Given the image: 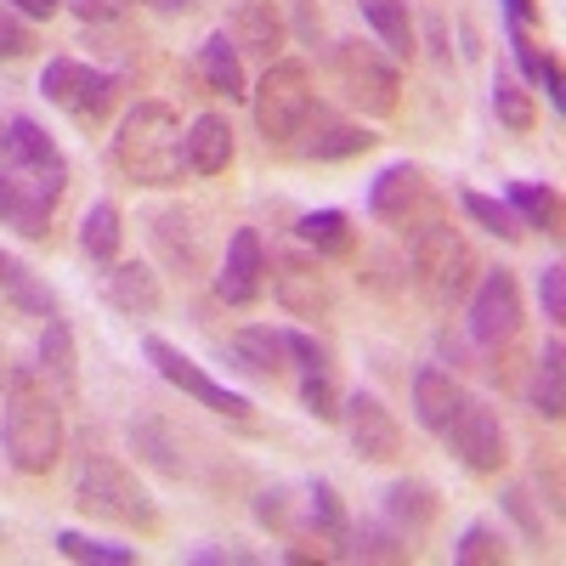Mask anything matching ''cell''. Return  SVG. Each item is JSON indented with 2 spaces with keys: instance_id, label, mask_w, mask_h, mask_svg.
<instances>
[{
  "instance_id": "cell-1",
  "label": "cell",
  "mask_w": 566,
  "mask_h": 566,
  "mask_svg": "<svg viewBox=\"0 0 566 566\" xmlns=\"http://www.w3.org/2000/svg\"><path fill=\"white\" fill-rule=\"evenodd\" d=\"M0 448L18 476H45L63 459V397L40 368L7 374V408H0Z\"/></svg>"
},
{
  "instance_id": "cell-2",
  "label": "cell",
  "mask_w": 566,
  "mask_h": 566,
  "mask_svg": "<svg viewBox=\"0 0 566 566\" xmlns=\"http://www.w3.org/2000/svg\"><path fill=\"white\" fill-rule=\"evenodd\" d=\"M114 165L136 187H176L187 170V130L170 103H136L114 130Z\"/></svg>"
},
{
  "instance_id": "cell-3",
  "label": "cell",
  "mask_w": 566,
  "mask_h": 566,
  "mask_svg": "<svg viewBox=\"0 0 566 566\" xmlns=\"http://www.w3.org/2000/svg\"><path fill=\"white\" fill-rule=\"evenodd\" d=\"M408 232V266H413V283L424 295H431L437 306H464L470 283H476V250H470V239L437 210H424Z\"/></svg>"
},
{
  "instance_id": "cell-4",
  "label": "cell",
  "mask_w": 566,
  "mask_h": 566,
  "mask_svg": "<svg viewBox=\"0 0 566 566\" xmlns=\"http://www.w3.org/2000/svg\"><path fill=\"white\" fill-rule=\"evenodd\" d=\"M74 504L97 522L130 527V533H159V504L148 499L130 470L108 453H85L80 459V476H74Z\"/></svg>"
},
{
  "instance_id": "cell-5",
  "label": "cell",
  "mask_w": 566,
  "mask_h": 566,
  "mask_svg": "<svg viewBox=\"0 0 566 566\" xmlns=\"http://www.w3.org/2000/svg\"><path fill=\"white\" fill-rule=\"evenodd\" d=\"M250 108H255V130L266 136V148H290V142L301 136V125L312 119V108H317L306 63H295V57L266 63L261 85L250 91Z\"/></svg>"
},
{
  "instance_id": "cell-6",
  "label": "cell",
  "mask_w": 566,
  "mask_h": 566,
  "mask_svg": "<svg viewBox=\"0 0 566 566\" xmlns=\"http://www.w3.org/2000/svg\"><path fill=\"white\" fill-rule=\"evenodd\" d=\"M328 69H335V85H340L346 108H357L363 119H391L397 114L402 74L386 52H374V45H363V40H340Z\"/></svg>"
},
{
  "instance_id": "cell-7",
  "label": "cell",
  "mask_w": 566,
  "mask_h": 566,
  "mask_svg": "<svg viewBox=\"0 0 566 566\" xmlns=\"http://www.w3.org/2000/svg\"><path fill=\"white\" fill-rule=\"evenodd\" d=\"M40 91H45V103L63 108L80 130H97L114 114L125 80L108 74V69H91L80 57H52V63H45V74H40Z\"/></svg>"
},
{
  "instance_id": "cell-8",
  "label": "cell",
  "mask_w": 566,
  "mask_h": 566,
  "mask_svg": "<svg viewBox=\"0 0 566 566\" xmlns=\"http://www.w3.org/2000/svg\"><path fill=\"white\" fill-rule=\"evenodd\" d=\"M464 328L488 357L515 346V335H522V290H515V277L504 266L476 272V283H470V295H464Z\"/></svg>"
},
{
  "instance_id": "cell-9",
  "label": "cell",
  "mask_w": 566,
  "mask_h": 566,
  "mask_svg": "<svg viewBox=\"0 0 566 566\" xmlns=\"http://www.w3.org/2000/svg\"><path fill=\"white\" fill-rule=\"evenodd\" d=\"M63 193H69V176H40V170L0 165V221L18 227L23 239H45V232H52Z\"/></svg>"
},
{
  "instance_id": "cell-10",
  "label": "cell",
  "mask_w": 566,
  "mask_h": 566,
  "mask_svg": "<svg viewBox=\"0 0 566 566\" xmlns=\"http://www.w3.org/2000/svg\"><path fill=\"white\" fill-rule=\"evenodd\" d=\"M142 357H148V363L165 374V380H170L181 397H193L199 408H210V413H221V419H232V424H250V419H255L250 397H239V391L216 386V380H210V374H205L193 357H181V346H170V340L148 335V340H142Z\"/></svg>"
},
{
  "instance_id": "cell-11",
  "label": "cell",
  "mask_w": 566,
  "mask_h": 566,
  "mask_svg": "<svg viewBox=\"0 0 566 566\" xmlns=\"http://www.w3.org/2000/svg\"><path fill=\"white\" fill-rule=\"evenodd\" d=\"M442 442L459 453V464L470 470V476H499V470L510 464V437H504V424L488 402L476 397H464V408L442 424Z\"/></svg>"
},
{
  "instance_id": "cell-12",
  "label": "cell",
  "mask_w": 566,
  "mask_h": 566,
  "mask_svg": "<svg viewBox=\"0 0 566 566\" xmlns=\"http://www.w3.org/2000/svg\"><path fill=\"white\" fill-rule=\"evenodd\" d=\"M340 424H346V437H352V453L368 459V464H391L402 453V424H397V413L374 391L340 397Z\"/></svg>"
},
{
  "instance_id": "cell-13",
  "label": "cell",
  "mask_w": 566,
  "mask_h": 566,
  "mask_svg": "<svg viewBox=\"0 0 566 566\" xmlns=\"http://www.w3.org/2000/svg\"><path fill=\"white\" fill-rule=\"evenodd\" d=\"M424 210H437L431 205V181H424V170L419 165H408V159H397V165H386L380 176L368 181V216L374 221H386V227H413Z\"/></svg>"
},
{
  "instance_id": "cell-14",
  "label": "cell",
  "mask_w": 566,
  "mask_h": 566,
  "mask_svg": "<svg viewBox=\"0 0 566 566\" xmlns=\"http://www.w3.org/2000/svg\"><path fill=\"white\" fill-rule=\"evenodd\" d=\"M266 272H272V295H277V306L290 312V317H323L328 312V277H323V261L306 250H283V255H272L266 261Z\"/></svg>"
},
{
  "instance_id": "cell-15",
  "label": "cell",
  "mask_w": 566,
  "mask_h": 566,
  "mask_svg": "<svg viewBox=\"0 0 566 566\" xmlns=\"http://www.w3.org/2000/svg\"><path fill=\"white\" fill-rule=\"evenodd\" d=\"M216 295L227 306H255L266 295V244L255 227H239L227 239V261L216 272Z\"/></svg>"
},
{
  "instance_id": "cell-16",
  "label": "cell",
  "mask_w": 566,
  "mask_h": 566,
  "mask_svg": "<svg viewBox=\"0 0 566 566\" xmlns=\"http://www.w3.org/2000/svg\"><path fill=\"white\" fill-rule=\"evenodd\" d=\"M227 40L239 45V57L277 63V57H283V40H290L277 0H239V7H232V18H227Z\"/></svg>"
},
{
  "instance_id": "cell-17",
  "label": "cell",
  "mask_w": 566,
  "mask_h": 566,
  "mask_svg": "<svg viewBox=\"0 0 566 566\" xmlns=\"http://www.w3.org/2000/svg\"><path fill=\"white\" fill-rule=\"evenodd\" d=\"M301 154L306 159H317V165H328V159H357V154H368L374 148V136L363 130V125H352V119H340V114H328V108H312V119L301 125Z\"/></svg>"
},
{
  "instance_id": "cell-18",
  "label": "cell",
  "mask_w": 566,
  "mask_h": 566,
  "mask_svg": "<svg viewBox=\"0 0 566 566\" xmlns=\"http://www.w3.org/2000/svg\"><path fill=\"white\" fill-rule=\"evenodd\" d=\"M464 397H470V391H464V380H459L453 368H437V363H431V368L413 374V419L424 424V431L442 437V424L464 408Z\"/></svg>"
},
{
  "instance_id": "cell-19",
  "label": "cell",
  "mask_w": 566,
  "mask_h": 566,
  "mask_svg": "<svg viewBox=\"0 0 566 566\" xmlns=\"http://www.w3.org/2000/svg\"><path fill=\"white\" fill-rule=\"evenodd\" d=\"M103 295H108V306L125 312V317H154V312L165 306V290H159L154 266H142V261H114L108 277H103Z\"/></svg>"
},
{
  "instance_id": "cell-20",
  "label": "cell",
  "mask_w": 566,
  "mask_h": 566,
  "mask_svg": "<svg viewBox=\"0 0 566 566\" xmlns=\"http://www.w3.org/2000/svg\"><path fill=\"white\" fill-rule=\"evenodd\" d=\"M0 165H18V170H40V176H69L63 148L45 136L34 119H7V142H0Z\"/></svg>"
},
{
  "instance_id": "cell-21",
  "label": "cell",
  "mask_w": 566,
  "mask_h": 566,
  "mask_svg": "<svg viewBox=\"0 0 566 566\" xmlns=\"http://www.w3.org/2000/svg\"><path fill=\"white\" fill-rule=\"evenodd\" d=\"M148 227H154L159 255H165L181 277H199V272H205V232H199V221L187 216V210H159Z\"/></svg>"
},
{
  "instance_id": "cell-22",
  "label": "cell",
  "mask_w": 566,
  "mask_h": 566,
  "mask_svg": "<svg viewBox=\"0 0 566 566\" xmlns=\"http://www.w3.org/2000/svg\"><path fill=\"white\" fill-rule=\"evenodd\" d=\"M437 515H442V499H437L431 482H413V476H408V482H391V488H386V522H391L408 544L431 533Z\"/></svg>"
},
{
  "instance_id": "cell-23",
  "label": "cell",
  "mask_w": 566,
  "mask_h": 566,
  "mask_svg": "<svg viewBox=\"0 0 566 566\" xmlns=\"http://www.w3.org/2000/svg\"><path fill=\"white\" fill-rule=\"evenodd\" d=\"M232 368L239 374H255V380H283V374H290V346H283V335L277 328H239V335H232Z\"/></svg>"
},
{
  "instance_id": "cell-24",
  "label": "cell",
  "mask_w": 566,
  "mask_h": 566,
  "mask_svg": "<svg viewBox=\"0 0 566 566\" xmlns=\"http://www.w3.org/2000/svg\"><path fill=\"white\" fill-rule=\"evenodd\" d=\"M295 239L317 255V261H352L357 255V227L346 210H306L295 221Z\"/></svg>"
},
{
  "instance_id": "cell-25",
  "label": "cell",
  "mask_w": 566,
  "mask_h": 566,
  "mask_svg": "<svg viewBox=\"0 0 566 566\" xmlns=\"http://www.w3.org/2000/svg\"><path fill=\"white\" fill-rule=\"evenodd\" d=\"M199 74L210 91H221L227 103H244L250 97V80H244V57H239V45L227 40V29H216L205 45H199Z\"/></svg>"
},
{
  "instance_id": "cell-26",
  "label": "cell",
  "mask_w": 566,
  "mask_h": 566,
  "mask_svg": "<svg viewBox=\"0 0 566 566\" xmlns=\"http://www.w3.org/2000/svg\"><path fill=\"white\" fill-rule=\"evenodd\" d=\"M40 374L57 386L63 402H74L80 391V352H74V328L63 317H45V335H40Z\"/></svg>"
},
{
  "instance_id": "cell-27",
  "label": "cell",
  "mask_w": 566,
  "mask_h": 566,
  "mask_svg": "<svg viewBox=\"0 0 566 566\" xmlns=\"http://www.w3.org/2000/svg\"><path fill=\"white\" fill-rule=\"evenodd\" d=\"M232 165V125L221 114H199L187 125V170L193 176H221Z\"/></svg>"
},
{
  "instance_id": "cell-28",
  "label": "cell",
  "mask_w": 566,
  "mask_h": 566,
  "mask_svg": "<svg viewBox=\"0 0 566 566\" xmlns=\"http://www.w3.org/2000/svg\"><path fill=\"white\" fill-rule=\"evenodd\" d=\"M510 52H515V63H522V85H538L544 97H549V108H560V103H566V91H560V63L527 34V23H510Z\"/></svg>"
},
{
  "instance_id": "cell-29",
  "label": "cell",
  "mask_w": 566,
  "mask_h": 566,
  "mask_svg": "<svg viewBox=\"0 0 566 566\" xmlns=\"http://www.w3.org/2000/svg\"><path fill=\"white\" fill-rule=\"evenodd\" d=\"M504 205L515 210V221L522 227H538V232H560V193L549 181H510L504 187Z\"/></svg>"
},
{
  "instance_id": "cell-30",
  "label": "cell",
  "mask_w": 566,
  "mask_h": 566,
  "mask_svg": "<svg viewBox=\"0 0 566 566\" xmlns=\"http://www.w3.org/2000/svg\"><path fill=\"white\" fill-rule=\"evenodd\" d=\"M119 239H125L119 205H114V199H97V205L85 210V221H80V250H85L91 261L114 266V261H119Z\"/></svg>"
},
{
  "instance_id": "cell-31",
  "label": "cell",
  "mask_w": 566,
  "mask_h": 566,
  "mask_svg": "<svg viewBox=\"0 0 566 566\" xmlns=\"http://www.w3.org/2000/svg\"><path fill=\"white\" fill-rule=\"evenodd\" d=\"M346 533H352V522H346V504H340V493L328 488V482H312V488H306V527H301V538L346 544Z\"/></svg>"
},
{
  "instance_id": "cell-32",
  "label": "cell",
  "mask_w": 566,
  "mask_h": 566,
  "mask_svg": "<svg viewBox=\"0 0 566 566\" xmlns=\"http://www.w3.org/2000/svg\"><path fill=\"white\" fill-rule=\"evenodd\" d=\"M533 408L544 413V419H560V408H566V346H560V335L544 346V357L533 363Z\"/></svg>"
},
{
  "instance_id": "cell-33",
  "label": "cell",
  "mask_w": 566,
  "mask_h": 566,
  "mask_svg": "<svg viewBox=\"0 0 566 566\" xmlns=\"http://www.w3.org/2000/svg\"><path fill=\"white\" fill-rule=\"evenodd\" d=\"M363 23L380 34V45L391 57H413V18L408 0H363Z\"/></svg>"
},
{
  "instance_id": "cell-34",
  "label": "cell",
  "mask_w": 566,
  "mask_h": 566,
  "mask_svg": "<svg viewBox=\"0 0 566 566\" xmlns=\"http://www.w3.org/2000/svg\"><path fill=\"white\" fill-rule=\"evenodd\" d=\"M493 114H499V125L515 130V136H527V130L538 125V103H533V91L522 85V74H510V69L493 74Z\"/></svg>"
},
{
  "instance_id": "cell-35",
  "label": "cell",
  "mask_w": 566,
  "mask_h": 566,
  "mask_svg": "<svg viewBox=\"0 0 566 566\" xmlns=\"http://www.w3.org/2000/svg\"><path fill=\"white\" fill-rule=\"evenodd\" d=\"M0 290H7V301L18 306V312H29V317H57V295L45 290V283L23 266V261H0Z\"/></svg>"
},
{
  "instance_id": "cell-36",
  "label": "cell",
  "mask_w": 566,
  "mask_h": 566,
  "mask_svg": "<svg viewBox=\"0 0 566 566\" xmlns=\"http://www.w3.org/2000/svg\"><path fill=\"white\" fill-rule=\"evenodd\" d=\"M346 560H408L413 544L397 533V527H380V522H368V527H352L346 533Z\"/></svg>"
},
{
  "instance_id": "cell-37",
  "label": "cell",
  "mask_w": 566,
  "mask_h": 566,
  "mask_svg": "<svg viewBox=\"0 0 566 566\" xmlns=\"http://www.w3.org/2000/svg\"><path fill=\"white\" fill-rule=\"evenodd\" d=\"M459 205H464V216L470 221H476V227H488L493 232V239H504V244H515V239H522V221H515V210L504 205V199H493V193H476V187H464V193H459Z\"/></svg>"
},
{
  "instance_id": "cell-38",
  "label": "cell",
  "mask_w": 566,
  "mask_h": 566,
  "mask_svg": "<svg viewBox=\"0 0 566 566\" xmlns=\"http://www.w3.org/2000/svg\"><path fill=\"white\" fill-rule=\"evenodd\" d=\"M57 549L69 560H85V566H130L136 560L130 544H108V538H91V533H74V527L57 533Z\"/></svg>"
},
{
  "instance_id": "cell-39",
  "label": "cell",
  "mask_w": 566,
  "mask_h": 566,
  "mask_svg": "<svg viewBox=\"0 0 566 566\" xmlns=\"http://www.w3.org/2000/svg\"><path fill=\"white\" fill-rule=\"evenodd\" d=\"M453 560H459V566H504V560H510V544H504V533H499V527L470 522V527H464V538L453 544Z\"/></svg>"
},
{
  "instance_id": "cell-40",
  "label": "cell",
  "mask_w": 566,
  "mask_h": 566,
  "mask_svg": "<svg viewBox=\"0 0 566 566\" xmlns=\"http://www.w3.org/2000/svg\"><path fill=\"white\" fill-rule=\"evenodd\" d=\"M301 402H306V413H312V419H328V424H335V419H340L335 374H328V368H306V374H301Z\"/></svg>"
},
{
  "instance_id": "cell-41",
  "label": "cell",
  "mask_w": 566,
  "mask_h": 566,
  "mask_svg": "<svg viewBox=\"0 0 566 566\" xmlns=\"http://www.w3.org/2000/svg\"><path fill=\"white\" fill-rule=\"evenodd\" d=\"M255 522L272 527V533H295V493L290 488H266L255 499Z\"/></svg>"
},
{
  "instance_id": "cell-42",
  "label": "cell",
  "mask_w": 566,
  "mask_h": 566,
  "mask_svg": "<svg viewBox=\"0 0 566 566\" xmlns=\"http://www.w3.org/2000/svg\"><path fill=\"white\" fill-rule=\"evenodd\" d=\"M63 7L85 23V29H103V23H125L136 12V0H63Z\"/></svg>"
},
{
  "instance_id": "cell-43",
  "label": "cell",
  "mask_w": 566,
  "mask_h": 566,
  "mask_svg": "<svg viewBox=\"0 0 566 566\" xmlns=\"http://www.w3.org/2000/svg\"><path fill=\"white\" fill-rule=\"evenodd\" d=\"M34 52V29L29 18H18L7 0H0V57H29Z\"/></svg>"
},
{
  "instance_id": "cell-44",
  "label": "cell",
  "mask_w": 566,
  "mask_h": 566,
  "mask_svg": "<svg viewBox=\"0 0 566 566\" xmlns=\"http://www.w3.org/2000/svg\"><path fill=\"white\" fill-rule=\"evenodd\" d=\"M538 306H544L549 323L566 317V266H560V261H549V266L538 272Z\"/></svg>"
},
{
  "instance_id": "cell-45",
  "label": "cell",
  "mask_w": 566,
  "mask_h": 566,
  "mask_svg": "<svg viewBox=\"0 0 566 566\" xmlns=\"http://www.w3.org/2000/svg\"><path fill=\"white\" fill-rule=\"evenodd\" d=\"M283 346H290V368H328V352L306 335V328H283Z\"/></svg>"
},
{
  "instance_id": "cell-46",
  "label": "cell",
  "mask_w": 566,
  "mask_h": 566,
  "mask_svg": "<svg viewBox=\"0 0 566 566\" xmlns=\"http://www.w3.org/2000/svg\"><path fill=\"white\" fill-rule=\"evenodd\" d=\"M504 510L515 515V522H522V533L538 544L544 538V515L533 510V499H527V488H504Z\"/></svg>"
},
{
  "instance_id": "cell-47",
  "label": "cell",
  "mask_w": 566,
  "mask_h": 566,
  "mask_svg": "<svg viewBox=\"0 0 566 566\" xmlns=\"http://www.w3.org/2000/svg\"><path fill=\"white\" fill-rule=\"evenodd\" d=\"M181 560H187V566H250L255 555H250V549H187Z\"/></svg>"
},
{
  "instance_id": "cell-48",
  "label": "cell",
  "mask_w": 566,
  "mask_h": 566,
  "mask_svg": "<svg viewBox=\"0 0 566 566\" xmlns=\"http://www.w3.org/2000/svg\"><path fill=\"white\" fill-rule=\"evenodd\" d=\"M7 7H12L18 18H29V23H45V18L63 12V0H7Z\"/></svg>"
},
{
  "instance_id": "cell-49",
  "label": "cell",
  "mask_w": 566,
  "mask_h": 566,
  "mask_svg": "<svg viewBox=\"0 0 566 566\" xmlns=\"http://www.w3.org/2000/svg\"><path fill=\"white\" fill-rule=\"evenodd\" d=\"M504 12H510V23H538L544 18L538 0H504Z\"/></svg>"
},
{
  "instance_id": "cell-50",
  "label": "cell",
  "mask_w": 566,
  "mask_h": 566,
  "mask_svg": "<svg viewBox=\"0 0 566 566\" xmlns=\"http://www.w3.org/2000/svg\"><path fill=\"white\" fill-rule=\"evenodd\" d=\"M148 7H159V12H193L199 0H148Z\"/></svg>"
},
{
  "instance_id": "cell-51",
  "label": "cell",
  "mask_w": 566,
  "mask_h": 566,
  "mask_svg": "<svg viewBox=\"0 0 566 566\" xmlns=\"http://www.w3.org/2000/svg\"><path fill=\"white\" fill-rule=\"evenodd\" d=\"M0 142H7V119H0Z\"/></svg>"
},
{
  "instance_id": "cell-52",
  "label": "cell",
  "mask_w": 566,
  "mask_h": 566,
  "mask_svg": "<svg viewBox=\"0 0 566 566\" xmlns=\"http://www.w3.org/2000/svg\"><path fill=\"white\" fill-rule=\"evenodd\" d=\"M0 380H7V363H0Z\"/></svg>"
},
{
  "instance_id": "cell-53",
  "label": "cell",
  "mask_w": 566,
  "mask_h": 566,
  "mask_svg": "<svg viewBox=\"0 0 566 566\" xmlns=\"http://www.w3.org/2000/svg\"><path fill=\"white\" fill-rule=\"evenodd\" d=\"M0 261H7V255H0Z\"/></svg>"
}]
</instances>
